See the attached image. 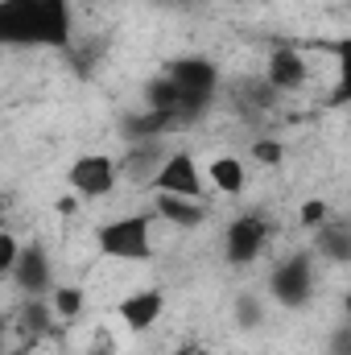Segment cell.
<instances>
[{
	"label": "cell",
	"mask_w": 351,
	"mask_h": 355,
	"mask_svg": "<svg viewBox=\"0 0 351 355\" xmlns=\"http://www.w3.org/2000/svg\"><path fill=\"white\" fill-rule=\"evenodd\" d=\"M71 25V0H0L4 46H67Z\"/></svg>",
	"instance_id": "6da1fadb"
},
{
	"label": "cell",
	"mask_w": 351,
	"mask_h": 355,
	"mask_svg": "<svg viewBox=\"0 0 351 355\" xmlns=\"http://www.w3.org/2000/svg\"><path fill=\"white\" fill-rule=\"evenodd\" d=\"M95 244L112 261H149L153 257V215H116L99 223Z\"/></svg>",
	"instance_id": "7a4b0ae2"
},
{
	"label": "cell",
	"mask_w": 351,
	"mask_h": 355,
	"mask_svg": "<svg viewBox=\"0 0 351 355\" xmlns=\"http://www.w3.org/2000/svg\"><path fill=\"white\" fill-rule=\"evenodd\" d=\"M314 285H318L314 252H293V257H285L281 265L268 272V297L277 306H285V310H302L314 297Z\"/></svg>",
	"instance_id": "3957f363"
},
{
	"label": "cell",
	"mask_w": 351,
	"mask_h": 355,
	"mask_svg": "<svg viewBox=\"0 0 351 355\" xmlns=\"http://www.w3.org/2000/svg\"><path fill=\"white\" fill-rule=\"evenodd\" d=\"M268 236H273V227H268L264 215H257V211L236 215L228 223V232H223V257H228V265H236V268L252 265L268 248Z\"/></svg>",
	"instance_id": "277c9868"
},
{
	"label": "cell",
	"mask_w": 351,
	"mask_h": 355,
	"mask_svg": "<svg viewBox=\"0 0 351 355\" xmlns=\"http://www.w3.org/2000/svg\"><path fill=\"white\" fill-rule=\"evenodd\" d=\"M120 182V166L108 153H83L67 166V186L79 198H108Z\"/></svg>",
	"instance_id": "5b68a950"
},
{
	"label": "cell",
	"mask_w": 351,
	"mask_h": 355,
	"mask_svg": "<svg viewBox=\"0 0 351 355\" xmlns=\"http://www.w3.org/2000/svg\"><path fill=\"white\" fill-rule=\"evenodd\" d=\"M203 182H207V178L198 174V162H194V153H186V149L170 153V157L153 170V190H157V194L203 198Z\"/></svg>",
	"instance_id": "8992f818"
},
{
	"label": "cell",
	"mask_w": 351,
	"mask_h": 355,
	"mask_svg": "<svg viewBox=\"0 0 351 355\" xmlns=\"http://www.w3.org/2000/svg\"><path fill=\"white\" fill-rule=\"evenodd\" d=\"M310 79V67L306 58L298 54V46H277L264 62V83L273 87V95H289V91H302Z\"/></svg>",
	"instance_id": "52a82bcc"
},
{
	"label": "cell",
	"mask_w": 351,
	"mask_h": 355,
	"mask_svg": "<svg viewBox=\"0 0 351 355\" xmlns=\"http://www.w3.org/2000/svg\"><path fill=\"white\" fill-rule=\"evenodd\" d=\"M54 265H50V252H46V244H37V240H29L25 248H21V261L12 268V281H17V289L21 293H29V297H42L54 281Z\"/></svg>",
	"instance_id": "ba28073f"
},
{
	"label": "cell",
	"mask_w": 351,
	"mask_h": 355,
	"mask_svg": "<svg viewBox=\"0 0 351 355\" xmlns=\"http://www.w3.org/2000/svg\"><path fill=\"white\" fill-rule=\"evenodd\" d=\"M162 314H166V293L162 289H132L120 302V322L128 331H149Z\"/></svg>",
	"instance_id": "9c48e42d"
},
{
	"label": "cell",
	"mask_w": 351,
	"mask_h": 355,
	"mask_svg": "<svg viewBox=\"0 0 351 355\" xmlns=\"http://www.w3.org/2000/svg\"><path fill=\"white\" fill-rule=\"evenodd\" d=\"M153 211H157V219H166L174 227H198L207 219V202L203 198H182V194H157Z\"/></svg>",
	"instance_id": "30bf717a"
},
{
	"label": "cell",
	"mask_w": 351,
	"mask_h": 355,
	"mask_svg": "<svg viewBox=\"0 0 351 355\" xmlns=\"http://www.w3.org/2000/svg\"><path fill=\"white\" fill-rule=\"evenodd\" d=\"M314 257H323L331 265H351V232L339 223H323L314 232Z\"/></svg>",
	"instance_id": "8fae6325"
},
{
	"label": "cell",
	"mask_w": 351,
	"mask_h": 355,
	"mask_svg": "<svg viewBox=\"0 0 351 355\" xmlns=\"http://www.w3.org/2000/svg\"><path fill=\"white\" fill-rule=\"evenodd\" d=\"M207 182L219 190V194H244L248 174H244V162L240 157H215L207 166Z\"/></svg>",
	"instance_id": "7c38bea8"
},
{
	"label": "cell",
	"mask_w": 351,
	"mask_h": 355,
	"mask_svg": "<svg viewBox=\"0 0 351 355\" xmlns=\"http://www.w3.org/2000/svg\"><path fill=\"white\" fill-rule=\"evenodd\" d=\"M264 297L261 293H236V302H232V322L240 327V331H257L264 327Z\"/></svg>",
	"instance_id": "4fadbf2b"
},
{
	"label": "cell",
	"mask_w": 351,
	"mask_h": 355,
	"mask_svg": "<svg viewBox=\"0 0 351 355\" xmlns=\"http://www.w3.org/2000/svg\"><path fill=\"white\" fill-rule=\"evenodd\" d=\"M331 103H351V33L335 46V95Z\"/></svg>",
	"instance_id": "5bb4252c"
},
{
	"label": "cell",
	"mask_w": 351,
	"mask_h": 355,
	"mask_svg": "<svg viewBox=\"0 0 351 355\" xmlns=\"http://www.w3.org/2000/svg\"><path fill=\"white\" fill-rule=\"evenodd\" d=\"M50 306H54V318H79L83 314V289L79 285H58Z\"/></svg>",
	"instance_id": "9a60e30c"
},
{
	"label": "cell",
	"mask_w": 351,
	"mask_h": 355,
	"mask_svg": "<svg viewBox=\"0 0 351 355\" xmlns=\"http://www.w3.org/2000/svg\"><path fill=\"white\" fill-rule=\"evenodd\" d=\"M21 240L12 236V232H0V272L4 277H12V268H17V261H21Z\"/></svg>",
	"instance_id": "2e32d148"
},
{
	"label": "cell",
	"mask_w": 351,
	"mask_h": 355,
	"mask_svg": "<svg viewBox=\"0 0 351 355\" xmlns=\"http://www.w3.org/2000/svg\"><path fill=\"white\" fill-rule=\"evenodd\" d=\"M298 219H302L306 227H314V232H318L323 223H331V207H327L323 198H306V202H302V215H298Z\"/></svg>",
	"instance_id": "e0dca14e"
},
{
	"label": "cell",
	"mask_w": 351,
	"mask_h": 355,
	"mask_svg": "<svg viewBox=\"0 0 351 355\" xmlns=\"http://www.w3.org/2000/svg\"><path fill=\"white\" fill-rule=\"evenodd\" d=\"M252 157H257L261 166H277V162L285 157V149H281V141H257V145H252Z\"/></svg>",
	"instance_id": "ac0fdd59"
},
{
	"label": "cell",
	"mask_w": 351,
	"mask_h": 355,
	"mask_svg": "<svg viewBox=\"0 0 351 355\" xmlns=\"http://www.w3.org/2000/svg\"><path fill=\"white\" fill-rule=\"evenodd\" d=\"M327 355H351V318L327 339Z\"/></svg>",
	"instance_id": "d6986e66"
},
{
	"label": "cell",
	"mask_w": 351,
	"mask_h": 355,
	"mask_svg": "<svg viewBox=\"0 0 351 355\" xmlns=\"http://www.w3.org/2000/svg\"><path fill=\"white\" fill-rule=\"evenodd\" d=\"M343 314L351 318V289H348V297H343Z\"/></svg>",
	"instance_id": "ffe728a7"
},
{
	"label": "cell",
	"mask_w": 351,
	"mask_h": 355,
	"mask_svg": "<svg viewBox=\"0 0 351 355\" xmlns=\"http://www.w3.org/2000/svg\"><path fill=\"white\" fill-rule=\"evenodd\" d=\"M182 355H211V352H198V347H186Z\"/></svg>",
	"instance_id": "44dd1931"
},
{
	"label": "cell",
	"mask_w": 351,
	"mask_h": 355,
	"mask_svg": "<svg viewBox=\"0 0 351 355\" xmlns=\"http://www.w3.org/2000/svg\"><path fill=\"white\" fill-rule=\"evenodd\" d=\"M4 355H21V352H4Z\"/></svg>",
	"instance_id": "7402d4cb"
}]
</instances>
